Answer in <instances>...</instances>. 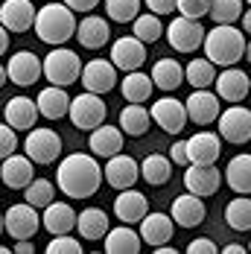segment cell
<instances>
[{
	"label": "cell",
	"instance_id": "obj_1",
	"mask_svg": "<svg viewBox=\"0 0 251 254\" xmlns=\"http://www.w3.org/2000/svg\"><path fill=\"white\" fill-rule=\"evenodd\" d=\"M102 184V167L94 155L73 152L59 161L56 170V187L67 199H91Z\"/></svg>",
	"mask_w": 251,
	"mask_h": 254
},
{
	"label": "cell",
	"instance_id": "obj_2",
	"mask_svg": "<svg viewBox=\"0 0 251 254\" xmlns=\"http://www.w3.org/2000/svg\"><path fill=\"white\" fill-rule=\"evenodd\" d=\"M35 35L38 41L50 44V47H62L76 35V12L67 9L64 3H44L35 12Z\"/></svg>",
	"mask_w": 251,
	"mask_h": 254
},
{
	"label": "cell",
	"instance_id": "obj_3",
	"mask_svg": "<svg viewBox=\"0 0 251 254\" xmlns=\"http://www.w3.org/2000/svg\"><path fill=\"white\" fill-rule=\"evenodd\" d=\"M204 59L213 62L216 67H231L237 62H243L246 56V38L243 29L234 24H216L207 35H204Z\"/></svg>",
	"mask_w": 251,
	"mask_h": 254
},
{
	"label": "cell",
	"instance_id": "obj_4",
	"mask_svg": "<svg viewBox=\"0 0 251 254\" xmlns=\"http://www.w3.org/2000/svg\"><path fill=\"white\" fill-rule=\"evenodd\" d=\"M41 64H44V76L50 85H73L76 79L82 76V59L76 56L73 50H67L64 44L62 47H53L44 59H41Z\"/></svg>",
	"mask_w": 251,
	"mask_h": 254
},
{
	"label": "cell",
	"instance_id": "obj_5",
	"mask_svg": "<svg viewBox=\"0 0 251 254\" xmlns=\"http://www.w3.org/2000/svg\"><path fill=\"white\" fill-rule=\"evenodd\" d=\"M24 152L29 155V161L32 164H38V167H50L56 164L59 158H62V137L53 131V128H35L26 134L24 140Z\"/></svg>",
	"mask_w": 251,
	"mask_h": 254
},
{
	"label": "cell",
	"instance_id": "obj_6",
	"mask_svg": "<svg viewBox=\"0 0 251 254\" xmlns=\"http://www.w3.org/2000/svg\"><path fill=\"white\" fill-rule=\"evenodd\" d=\"M105 102H102L100 94H91V91H85V94H79L70 100V108H67V117H70V123L76 128H82V131H91V128H97L105 123Z\"/></svg>",
	"mask_w": 251,
	"mask_h": 254
},
{
	"label": "cell",
	"instance_id": "obj_7",
	"mask_svg": "<svg viewBox=\"0 0 251 254\" xmlns=\"http://www.w3.org/2000/svg\"><path fill=\"white\" fill-rule=\"evenodd\" d=\"M164 32H167V41H170V47L176 53H196L201 44H204V35H207L204 26H201V21L184 18V15L173 18Z\"/></svg>",
	"mask_w": 251,
	"mask_h": 254
},
{
	"label": "cell",
	"instance_id": "obj_8",
	"mask_svg": "<svg viewBox=\"0 0 251 254\" xmlns=\"http://www.w3.org/2000/svg\"><path fill=\"white\" fill-rule=\"evenodd\" d=\"M3 228L12 240H32L38 231H41V216H38V207H32L29 202L12 204L6 213H3Z\"/></svg>",
	"mask_w": 251,
	"mask_h": 254
},
{
	"label": "cell",
	"instance_id": "obj_9",
	"mask_svg": "<svg viewBox=\"0 0 251 254\" xmlns=\"http://www.w3.org/2000/svg\"><path fill=\"white\" fill-rule=\"evenodd\" d=\"M219 137L225 143H234V146H243L251 140V111L243 108L240 102H234L231 108H225L219 114Z\"/></svg>",
	"mask_w": 251,
	"mask_h": 254
},
{
	"label": "cell",
	"instance_id": "obj_10",
	"mask_svg": "<svg viewBox=\"0 0 251 254\" xmlns=\"http://www.w3.org/2000/svg\"><path fill=\"white\" fill-rule=\"evenodd\" d=\"M222 178L225 176L216 170V164H187L184 167V187L201 199L213 196L222 187Z\"/></svg>",
	"mask_w": 251,
	"mask_h": 254
},
{
	"label": "cell",
	"instance_id": "obj_11",
	"mask_svg": "<svg viewBox=\"0 0 251 254\" xmlns=\"http://www.w3.org/2000/svg\"><path fill=\"white\" fill-rule=\"evenodd\" d=\"M6 73H9V82H12V85L29 88V85H35L38 79L44 76V64H41V59L32 50H18L9 59Z\"/></svg>",
	"mask_w": 251,
	"mask_h": 254
},
{
	"label": "cell",
	"instance_id": "obj_12",
	"mask_svg": "<svg viewBox=\"0 0 251 254\" xmlns=\"http://www.w3.org/2000/svg\"><path fill=\"white\" fill-rule=\"evenodd\" d=\"M152 114V123H158V126L164 128V131H170V134H181L184 126H187V105L176 97H161V100H155V105L149 108Z\"/></svg>",
	"mask_w": 251,
	"mask_h": 254
},
{
	"label": "cell",
	"instance_id": "obj_13",
	"mask_svg": "<svg viewBox=\"0 0 251 254\" xmlns=\"http://www.w3.org/2000/svg\"><path fill=\"white\" fill-rule=\"evenodd\" d=\"M82 85L91 94H108L117 85V67L111 59H91L88 64H82Z\"/></svg>",
	"mask_w": 251,
	"mask_h": 254
},
{
	"label": "cell",
	"instance_id": "obj_14",
	"mask_svg": "<svg viewBox=\"0 0 251 254\" xmlns=\"http://www.w3.org/2000/svg\"><path fill=\"white\" fill-rule=\"evenodd\" d=\"M187 105V120H193L196 126H210L219 120V97L207 88H193V94L184 100Z\"/></svg>",
	"mask_w": 251,
	"mask_h": 254
},
{
	"label": "cell",
	"instance_id": "obj_15",
	"mask_svg": "<svg viewBox=\"0 0 251 254\" xmlns=\"http://www.w3.org/2000/svg\"><path fill=\"white\" fill-rule=\"evenodd\" d=\"M102 176L105 181L114 187V190H126V187H134L137 178H140V164L131 158V155H111L105 158V167H102Z\"/></svg>",
	"mask_w": 251,
	"mask_h": 254
},
{
	"label": "cell",
	"instance_id": "obj_16",
	"mask_svg": "<svg viewBox=\"0 0 251 254\" xmlns=\"http://www.w3.org/2000/svg\"><path fill=\"white\" fill-rule=\"evenodd\" d=\"M111 62H114V67L123 70V73L140 70L143 62H146V44H143L140 38H134V35L117 38V41L111 44Z\"/></svg>",
	"mask_w": 251,
	"mask_h": 254
},
{
	"label": "cell",
	"instance_id": "obj_17",
	"mask_svg": "<svg viewBox=\"0 0 251 254\" xmlns=\"http://www.w3.org/2000/svg\"><path fill=\"white\" fill-rule=\"evenodd\" d=\"M213 88H216V97L225 102H243L246 97L251 94V79L249 73H243L240 67H225L219 76H216V82H213Z\"/></svg>",
	"mask_w": 251,
	"mask_h": 254
},
{
	"label": "cell",
	"instance_id": "obj_18",
	"mask_svg": "<svg viewBox=\"0 0 251 254\" xmlns=\"http://www.w3.org/2000/svg\"><path fill=\"white\" fill-rule=\"evenodd\" d=\"M35 164L29 161V155H9L0 161V184H6L9 190H24L26 184L35 178Z\"/></svg>",
	"mask_w": 251,
	"mask_h": 254
},
{
	"label": "cell",
	"instance_id": "obj_19",
	"mask_svg": "<svg viewBox=\"0 0 251 254\" xmlns=\"http://www.w3.org/2000/svg\"><path fill=\"white\" fill-rule=\"evenodd\" d=\"M114 213H117V219L126 222V225H137V222L149 213V202H146V196H143L140 190L126 187V190H117Z\"/></svg>",
	"mask_w": 251,
	"mask_h": 254
},
{
	"label": "cell",
	"instance_id": "obj_20",
	"mask_svg": "<svg viewBox=\"0 0 251 254\" xmlns=\"http://www.w3.org/2000/svg\"><path fill=\"white\" fill-rule=\"evenodd\" d=\"M140 240L152 246V249H158V246H164V243H173V234H176V222H173V216L170 213H146L140 222Z\"/></svg>",
	"mask_w": 251,
	"mask_h": 254
},
{
	"label": "cell",
	"instance_id": "obj_21",
	"mask_svg": "<svg viewBox=\"0 0 251 254\" xmlns=\"http://www.w3.org/2000/svg\"><path fill=\"white\" fill-rule=\"evenodd\" d=\"M173 222L181 225V228H199L201 222H204V216H207V207L201 202V196L196 193H181L178 199H173Z\"/></svg>",
	"mask_w": 251,
	"mask_h": 254
},
{
	"label": "cell",
	"instance_id": "obj_22",
	"mask_svg": "<svg viewBox=\"0 0 251 254\" xmlns=\"http://www.w3.org/2000/svg\"><path fill=\"white\" fill-rule=\"evenodd\" d=\"M76 35H79V44L85 50H102L111 41V26L102 15H85L76 24Z\"/></svg>",
	"mask_w": 251,
	"mask_h": 254
},
{
	"label": "cell",
	"instance_id": "obj_23",
	"mask_svg": "<svg viewBox=\"0 0 251 254\" xmlns=\"http://www.w3.org/2000/svg\"><path fill=\"white\" fill-rule=\"evenodd\" d=\"M222 155V137L213 131H196L187 137V158L190 164H216Z\"/></svg>",
	"mask_w": 251,
	"mask_h": 254
},
{
	"label": "cell",
	"instance_id": "obj_24",
	"mask_svg": "<svg viewBox=\"0 0 251 254\" xmlns=\"http://www.w3.org/2000/svg\"><path fill=\"white\" fill-rule=\"evenodd\" d=\"M0 24L9 32H26L35 24V9L32 0H3L0 6Z\"/></svg>",
	"mask_w": 251,
	"mask_h": 254
},
{
	"label": "cell",
	"instance_id": "obj_25",
	"mask_svg": "<svg viewBox=\"0 0 251 254\" xmlns=\"http://www.w3.org/2000/svg\"><path fill=\"white\" fill-rule=\"evenodd\" d=\"M41 228L50 237L56 234H70L76 228V210L67 202H50L41 213Z\"/></svg>",
	"mask_w": 251,
	"mask_h": 254
},
{
	"label": "cell",
	"instance_id": "obj_26",
	"mask_svg": "<svg viewBox=\"0 0 251 254\" xmlns=\"http://www.w3.org/2000/svg\"><path fill=\"white\" fill-rule=\"evenodd\" d=\"M35 105H38V114L47 117V120H62L67 117V108H70V97L62 85H50V88H41L38 97H35Z\"/></svg>",
	"mask_w": 251,
	"mask_h": 254
},
{
	"label": "cell",
	"instance_id": "obj_27",
	"mask_svg": "<svg viewBox=\"0 0 251 254\" xmlns=\"http://www.w3.org/2000/svg\"><path fill=\"white\" fill-rule=\"evenodd\" d=\"M3 114H6V123L15 128V131H26V128H32L35 126V120L41 117V114H38V105L29 100V97H12V100L6 102Z\"/></svg>",
	"mask_w": 251,
	"mask_h": 254
},
{
	"label": "cell",
	"instance_id": "obj_28",
	"mask_svg": "<svg viewBox=\"0 0 251 254\" xmlns=\"http://www.w3.org/2000/svg\"><path fill=\"white\" fill-rule=\"evenodd\" d=\"M88 146H91V152L100 155V158H111V155H117L120 149H123V128L120 126H108V123L91 128Z\"/></svg>",
	"mask_w": 251,
	"mask_h": 254
},
{
	"label": "cell",
	"instance_id": "obj_29",
	"mask_svg": "<svg viewBox=\"0 0 251 254\" xmlns=\"http://www.w3.org/2000/svg\"><path fill=\"white\" fill-rule=\"evenodd\" d=\"M105 254H137L143 240H140V231H131L128 225H117V228H108L105 234Z\"/></svg>",
	"mask_w": 251,
	"mask_h": 254
},
{
	"label": "cell",
	"instance_id": "obj_30",
	"mask_svg": "<svg viewBox=\"0 0 251 254\" xmlns=\"http://www.w3.org/2000/svg\"><path fill=\"white\" fill-rule=\"evenodd\" d=\"M76 228H79V237L82 240H105L108 234V216L102 207H85L79 216H76Z\"/></svg>",
	"mask_w": 251,
	"mask_h": 254
},
{
	"label": "cell",
	"instance_id": "obj_31",
	"mask_svg": "<svg viewBox=\"0 0 251 254\" xmlns=\"http://www.w3.org/2000/svg\"><path fill=\"white\" fill-rule=\"evenodd\" d=\"M149 123H152V114L149 108H143V102H128L123 111H120V128L123 134L128 137H140L149 131Z\"/></svg>",
	"mask_w": 251,
	"mask_h": 254
},
{
	"label": "cell",
	"instance_id": "obj_32",
	"mask_svg": "<svg viewBox=\"0 0 251 254\" xmlns=\"http://www.w3.org/2000/svg\"><path fill=\"white\" fill-rule=\"evenodd\" d=\"M152 82H155V88H161V91H176L181 88V82H184V67L178 64L176 59H158L155 64H152Z\"/></svg>",
	"mask_w": 251,
	"mask_h": 254
},
{
	"label": "cell",
	"instance_id": "obj_33",
	"mask_svg": "<svg viewBox=\"0 0 251 254\" xmlns=\"http://www.w3.org/2000/svg\"><path fill=\"white\" fill-rule=\"evenodd\" d=\"M225 184L234 193L249 196L251 193V155L231 158V164H228V170H225Z\"/></svg>",
	"mask_w": 251,
	"mask_h": 254
},
{
	"label": "cell",
	"instance_id": "obj_34",
	"mask_svg": "<svg viewBox=\"0 0 251 254\" xmlns=\"http://www.w3.org/2000/svg\"><path fill=\"white\" fill-rule=\"evenodd\" d=\"M152 88H155V82H152L149 73H143V70H131V73H126V79L120 82V94H123L126 102H146L152 94Z\"/></svg>",
	"mask_w": 251,
	"mask_h": 254
},
{
	"label": "cell",
	"instance_id": "obj_35",
	"mask_svg": "<svg viewBox=\"0 0 251 254\" xmlns=\"http://www.w3.org/2000/svg\"><path fill=\"white\" fill-rule=\"evenodd\" d=\"M170 173H173V161L167 155H146L140 164V178L152 187H164L170 181Z\"/></svg>",
	"mask_w": 251,
	"mask_h": 254
},
{
	"label": "cell",
	"instance_id": "obj_36",
	"mask_svg": "<svg viewBox=\"0 0 251 254\" xmlns=\"http://www.w3.org/2000/svg\"><path fill=\"white\" fill-rule=\"evenodd\" d=\"M225 222L234 231H251V199L237 193V199H231L225 207Z\"/></svg>",
	"mask_w": 251,
	"mask_h": 254
},
{
	"label": "cell",
	"instance_id": "obj_37",
	"mask_svg": "<svg viewBox=\"0 0 251 254\" xmlns=\"http://www.w3.org/2000/svg\"><path fill=\"white\" fill-rule=\"evenodd\" d=\"M184 79L187 85L193 88H210L216 82V64L207 62V59H193L187 67H184Z\"/></svg>",
	"mask_w": 251,
	"mask_h": 254
},
{
	"label": "cell",
	"instance_id": "obj_38",
	"mask_svg": "<svg viewBox=\"0 0 251 254\" xmlns=\"http://www.w3.org/2000/svg\"><path fill=\"white\" fill-rule=\"evenodd\" d=\"M131 35L134 38H140L143 44H155L161 35H164V24H161V15H155V12H146V15H137L134 21H131Z\"/></svg>",
	"mask_w": 251,
	"mask_h": 254
},
{
	"label": "cell",
	"instance_id": "obj_39",
	"mask_svg": "<svg viewBox=\"0 0 251 254\" xmlns=\"http://www.w3.org/2000/svg\"><path fill=\"white\" fill-rule=\"evenodd\" d=\"M53 196H56V187L50 178H32L24 187V202H29L32 207H47Z\"/></svg>",
	"mask_w": 251,
	"mask_h": 254
},
{
	"label": "cell",
	"instance_id": "obj_40",
	"mask_svg": "<svg viewBox=\"0 0 251 254\" xmlns=\"http://www.w3.org/2000/svg\"><path fill=\"white\" fill-rule=\"evenodd\" d=\"M207 18H213V24H234L243 18V0H210V12Z\"/></svg>",
	"mask_w": 251,
	"mask_h": 254
},
{
	"label": "cell",
	"instance_id": "obj_41",
	"mask_svg": "<svg viewBox=\"0 0 251 254\" xmlns=\"http://www.w3.org/2000/svg\"><path fill=\"white\" fill-rule=\"evenodd\" d=\"M105 15L117 24H128L140 15V0H105Z\"/></svg>",
	"mask_w": 251,
	"mask_h": 254
},
{
	"label": "cell",
	"instance_id": "obj_42",
	"mask_svg": "<svg viewBox=\"0 0 251 254\" xmlns=\"http://www.w3.org/2000/svg\"><path fill=\"white\" fill-rule=\"evenodd\" d=\"M44 252L47 254H82L85 249H82V243L76 237H70V234H56V237H50V243H47Z\"/></svg>",
	"mask_w": 251,
	"mask_h": 254
},
{
	"label": "cell",
	"instance_id": "obj_43",
	"mask_svg": "<svg viewBox=\"0 0 251 254\" xmlns=\"http://www.w3.org/2000/svg\"><path fill=\"white\" fill-rule=\"evenodd\" d=\"M178 15H184V18H196L201 21L207 12H210V0H178Z\"/></svg>",
	"mask_w": 251,
	"mask_h": 254
},
{
	"label": "cell",
	"instance_id": "obj_44",
	"mask_svg": "<svg viewBox=\"0 0 251 254\" xmlns=\"http://www.w3.org/2000/svg\"><path fill=\"white\" fill-rule=\"evenodd\" d=\"M18 149V134L9 123H0V161L9 158V155Z\"/></svg>",
	"mask_w": 251,
	"mask_h": 254
},
{
	"label": "cell",
	"instance_id": "obj_45",
	"mask_svg": "<svg viewBox=\"0 0 251 254\" xmlns=\"http://www.w3.org/2000/svg\"><path fill=\"white\" fill-rule=\"evenodd\" d=\"M216 252H219V246L210 237H199V240L187 243V254H216Z\"/></svg>",
	"mask_w": 251,
	"mask_h": 254
},
{
	"label": "cell",
	"instance_id": "obj_46",
	"mask_svg": "<svg viewBox=\"0 0 251 254\" xmlns=\"http://www.w3.org/2000/svg\"><path fill=\"white\" fill-rule=\"evenodd\" d=\"M146 6H149V12L155 15H173L178 6V0H143Z\"/></svg>",
	"mask_w": 251,
	"mask_h": 254
},
{
	"label": "cell",
	"instance_id": "obj_47",
	"mask_svg": "<svg viewBox=\"0 0 251 254\" xmlns=\"http://www.w3.org/2000/svg\"><path fill=\"white\" fill-rule=\"evenodd\" d=\"M170 161H173V164H181V167L190 164V158H187V140H176V143L170 146Z\"/></svg>",
	"mask_w": 251,
	"mask_h": 254
},
{
	"label": "cell",
	"instance_id": "obj_48",
	"mask_svg": "<svg viewBox=\"0 0 251 254\" xmlns=\"http://www.w3.org/2000/svg\"><path fill=\"white\" fill-rule=\"evenodd\" d=\"M62 3H64L67 9H73V12H94L100 0H62Z\"/></svg>",
	"mask_w": 251,
	"mask_h": 254
},
{
	"label": "cell",
	"instance_id": "obj_49",
	"mask_svg": "<svg viewBox=\"0 0 251 254\" xmlns=\"http://www.w3.org/2000/svg\"><path fill=\"white\" fill-rule=\"evenodd\" d=\"M32 249H35V246H32L29 240H15V249H12V252L15 254H29Z\"/></svg>",
	"mask_w": 251,
	"mask_h": 254
},
{
	"label": "cell",
	"instance_id": "obj_50",
	"mask_svg": "<svg viewBox=\"0 0 251 254\" xmlns=\"http://www.w3.org/2000/svg\"><path fill=\"white\" fill-rule=\"evenodd\" d=\"M6 50H9V29L0 24V56H3Z\"/></svg>",
	"mask_w": 251,
	"mask_h": 254
},
{
	"label": "cell",
	"instance_id": "obj_51",
	"mask_svg": "<svg viewBox=\"0 0 251 254\" xmlns=\"http://www.w3.org/2000/svg\"><path fill=\"white\" fill-rule=\"evenodd\" d=\"M222 252H225V254H246V252H249V249H243L240 243H228V246H225V249H222Z\"/></svg>",
	"mask_w": 251,
	"mask_h": 254
},
{
	"label": "cell",
	"instance_id": "obj_52",
	"mask_svg": "<svg viewBox=\"0 0 251 254\" xmlns=\"http://www.w3.org/2000/svg\"><path fill=\"white\" fill-rule=\"evenodd\" d=\"M243 32H249V35H251V9L243 12Z\"/></svg>",
	"mask_w": 251,
	"mask_h": 254
},
{
	"label": "cell",
	"instance_id": "obj_53",
	"mask_svg": "<svg viewBox=\"0 0 251 254\" xmlns=\"http://www.w3.org/2000/svg\"><path fill=\"white\" fill-rule=\"evenodd\" d=\"M9 82V73H6V64H0V88Z\"/></svg>",
	"mask_w": 251,
	"mask_h": 254
},
{
	"label": "cell",
	"instance_id": "obj_54",
	"mask_svg": "<svg viewBox=\"0 0 251 254\" xmlns=\"http://www.w3.org/2000/svg\"><path fill=\"white\" fill-rule=\"evenodd\" d=\"M246 62H249V64H251V41H249V44H246Z\"/></svg>",
	"mask_w": 251,
	"mask_h": 254
},
{
	"label": "cell",
	"instance_id": "obj_55",
	"mask_svg": "<svg viewBox=\"0 0 251 254\" xmlns=\"http://www.w3.org/2000/svg\"><path fill=\"white\" fill-rule=\"evenodd\" d=\"M12 252V249H9V246H0V254H9Z\"/></svg>",
	"mask_w": 251,
	"mask_h": 254
},
{
	"label": "cell",
	"instance_id": "obj_56",
	"mask_svg": "<svg viewBox=\"0 0 251 254\" xmlns=\"http://www.w3.org/2000/svg\"><path fill=\"white\" fill-rule=\"evenodd\" d=\"M3 231H6V228H3V213H0V234H3Z\"/></svg>",
	"mask_w": 251,
	"mask_h": 254
},
{
	"label": "cell",
	"instance_id": "obj_57",
	"mask_svg": "<svg viewBox=\"0 0 251 254\" xmlns=\"http://www.w3.org/2000/svg\"><path fill=\"white\" fill-rule=\"evenodd\" d=\"M246 3H249V6H251V0H246Z\"/></svg>",
	"mask_w": 251,
	"mask_h": 254
},
{
	"label": "cell",
	"instance_id": "obj_58",
	"mask_svg": "<svg viewBox=\"0 0 251 254\" xmlns=\"http://www.w3.org/2000/svg\"><path fill=\"white\" fill-rule=\"evenodd\" d=\"M249 252H251V243H249Z\"/></svg>",
	"mask_w": 251,
	"mask_h": 254
},
{
	"label": "cell",
	"instance_id": "obj_59",
	"mask_svg": "<svg viewBox=\"0 0 251 254\" xmlns=\"http://www.w3.org/2000/svg\"><path fill=\"white\" fill-rule=\"evenodd\" d=\"M249 79H251V76H249Z\"/></svg>",
	"mask_w": 251,
	"mask_h": 254
}]
</instances>
